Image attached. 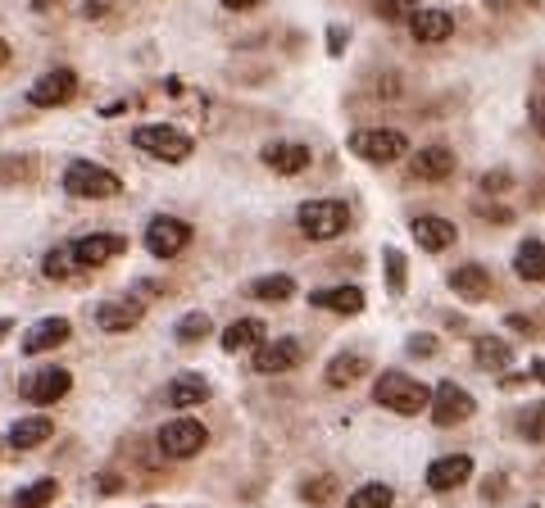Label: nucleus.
<instances>
[{
    "label": "nucleus",
    "mask_w": 545,
    "mask_h": 508,
    "mask_svg": "<svg viewBox=\"0 0 545 508\" xmlns=\"http://www.w3.org/2000/svg\"><path fill=\"white\" fill-rule=\"evenodd\" d=\"M373 400L382 404V409L400 413V418H414V413L432 409V391H427L423 381L409 377V372H382L373 386Z\"/></svg>",
    "instance_id": "nucleus-1"
},
{
    "label": "nucleus",
    "mask_w": 545,
    "mask_h": 508,
    "mask_svg": "<svg viewBox=\"0 0 545 508\" xmlns=\"http://www.w3.org/2000/svg\"><path fill=\"white\" fill-rule=\"evenodd\" d=\"M132 146H137L141 155H150V159L182 164V159L196 150V141H191L182 127H173V123H146V127H137V132H132Z\"/></svg>",
    "instance_id": "nucleus-2"
},
{
    "label": "nucleus",
    "mask_w": 545,
    "mask_h": 508,
    "mask_svg": "<svg viewBox=\"0 0 545 508\" xmlns=\"http://www.w3.org/2000/svg\"><path fill=\"white\" fill-rule=\"evenodd\" d=\"M64 191L78 200H109L119 196L123 182L119 173H109L105 164H91V159H73L69 168H64Z\"/></svg>",
    "instance_id": "nucleus-3"
},
{
    "label": "nucleus",
    "mask_w": 545,
    "mask_h": 508,
    "mask_svg": "<svg viewBox=\"0 0 545 508\" xmlns=\"http://www.w3.org/2000/svg\"><path fill=\"white\" fill-rule=\"evenodd\" d=\"M296 223L309 241H332V236H341L350 227V209L341 200H305Z\"/></svg>",
    "instance_id": "nucleus-4"
},
{
    "label": "nucleus",
    "mask_w": 545,
    "mask_h": 508,
    "mask_svg": "<svg viewBox=\"0 0 545 508\" xmlns=\"http://www.w3.org/2000/svg\"><path fill=\"white\" fill-rule=\"evenodd\" d=\"M350 150L359 159H368V164H396L409 150V137L396 132V127H359L355 137H350Z\"/></svg>",
    "instance_id": "nucleus-5"
},
{
    "label": "nucleus",
    "mask_w": 545,
    "mask_h": 508,
    "mask_svg": "<svg viewBox=\"0 0 545 508\" xmlns=\"http://www.w3.org/2000/svg\"><path fill=\"white\" fill-rule=\"evenodd\" d=\"M205 440H209V431L200 427L196 418H173V422H164L159 427V454L164 459H191V454H200L205 450Z\"/></svg>",
    "instance_id": "nucleus-6"
},
{
    "label": "nucleus",
    "mask_w": 545,
    "mask_h": 508,
    "mask_svg": "<svg viewBox=\"0 0 545 508\" xmlns=\"http://www.w3.org/2000/svg\"><path fill=\"white\" fill-rule=\"evenodd\" d=\"M191 245V223H182V218H150L146 223V250L155 254V259H173V254H182Z\"/></svg>",
    "instance_id": "nucleus-7"
},
{
    "label": "nucleus",
    "mask_w": 545,
    "mask_h": 508,
    "mask_svg": "<svg viewBox=\"0 0 545 508\" xmlns=\"http://www.w3.org/2000/svg\"><path fill=\"white\" fill-rule=\"evenodd\" d=\"M73 96H78V73H73V69H50V73H41V78L28 87V100L37 109L69 105Z\"/></svg>",
    "instance_id": "nucleus-8"
},
{
    "label": "nucleus",
    "mask_w": 545,
    "mask_h": 508,
    "mask_svg": "<svg viewBox=\"0 0 545 508\" xmlns=\"http://www.w3.org/2000/svg\"><path fill=\"white\" fill-rule=\"evenodd\" d=\"M473 395L464 391V386H455V381H441L432 391V422L436 427H455V422H468L473 418Z\"/></svg>",
    "instance_id": "nucleus-9"
},
{
    "label": "nucleus",
    "mask_w": 545,
    "mask_h": 508,
    "mask_svg": "<svg viewBox=\"0 0 545 508\" xmlns=\"http://www.w3.org/2000/svg\"><path fill=\"white\" fill-rule=\"evenodd\" d=\"M69 250H73V259H78V268H100V264H109V259H119V254L128 250V241L114 232H91V236H82V241H73Z\"/></svg>",
    "instance_id": "nucleus-10"
},
{
    "label": "nucleus",
    "mask_w": 545,
    "mask_h": 508,
    "mask_svg": "<svg viewBox=\"0 0 545 508\" xmlns=\"http://www.w3.org/2000/svg\"><path fill=\"white\" fill-rule=\"evenodd\" d=\"M69 391H73V377L64 368H41L23 381V400H32V404H55Z\"/></svg>",
    "instance_id": "nucleus-11"
},
{
    "label": "nucleus",
    "mask_w": 545,
    "mask_h": 508,
    "mask_svg": "<svg viewBox=\"0 0 545 508\" xmlns=\"http://www.w3.org/2000/svg\"><path fill=\"white\" fill-rule=\"evenodd\" d=\"M300 359H305V350H300V341H291V336H282V341H264L255 350V372H264V377H273V372H291V368H300Z\"/></svg>",
    "instance_id": "nucleus-12"
},
{
    "label": "nucleus",
    "mask_w": 545,
    "mask_h": 508,
    "mask_svg": "<svg viewBox=\"0 0 545 508\" xmlns=\"http://www.w3.org/2000/svg\"><path fill=\"white\" fill-rule=\"evenodd\" d=\"M468 477H473V459H468V454H446V459H436L432 468H427V486H432L436 495L459 490Z\"/></svg>",
    "instance_id": "nucleus-13"
},
{
    "label": "nucleus",
    "mask_w": 545,
    "mask_h": 508,
    "mask_svg": "<svg viewBox=\"0 0 545 508\" xmlns=\"http://www.w3.org/2000/svg\"><path fill=\"white\" fill-rule=\"evenodd\" d=\"M409 173H414L418 182H446V177H455V150H450V146L418 150L414 164H409Z\"/></svg>",
    "instance_id": "nucleus-14"
},
{
    "label": "nucleus",
    "mask_w": 545,
    "mask_h": 508,
    "mask_svg": "<svg viewBox=\"0 0 545 508\" xmlns=\"http://www.w3.org/2000/svg\"><path fill=\"white\" fill-rule=\"evenodd\" d=\"M409 232H414V241L423 245L427 254H441V250H450L455 245V223H446V218H436V214H423V218H414L409 223Z\"/></svg>",
    "instance_id": "nucleus-15"
},
{
    "label": "nucleus",
    "mask_w": 545,
    "mask_h": 508,
    "mask_svg": "<svg viewBox=\"0 0 545 508\" xmlns=\"http://www.w3.org/2000/svg\"><path fill=\"white\" fill-rule=\"evenodd\" d=\"M309 146H300V141H273V146H264V164L273 168V173L282 177H296L309 168Z\"/></svg>",
    "instance_id": "nucleus-16"
},
{
    "label": "nucleus",
    "mask_w": 545,
    "mask_h": 508,
    "mask_svg": "<svg viewBox=\"0 0 545 508\" xmlns=\"http://www.w3.org/2000/svg\"><path fill=\"white\" fill-rule=\"evenodd\" d=\"M141 304L137 300H105L96 309V323H100V332H109V336H119V332H132V327L141 323Z\"/></svg>",
    "instance_id": "nucleus-17"
},
{
    "label": "nucleus",
    "mask_w": 545,
    "mask_h": 508,
    "mask_svg": "<svg viewBox=\"0 0 545 508\" xmlns=\"http://www.w3.org/2000/svg\"><path fill=\"white\" fill-rule=\"evenodd\" d=\"M450 291L464 295V300H491V291H496V282H491V273H486L482 264H464L450 273Z\"/></svg>",
    "instance_id": "nucleus-18"
},
{
    "label": "nucleus",
    "mask_w": 545,
    "mask_h": 508,
    "mask_svg": "<svg viewBox=\"0 0 545 508\" xmlns=\"http://www.w3.org/2000/svg\"><path fill=\"white\" fill-rule=\"evenodd\" d=\"M409 32H414V41H423V46H436V41H446L450 32H455V14L450 10H418L414 19H409Z\"/></svg>",
    "instance_id": "nucleus-19"
},
{
    "label": "nucleus",
    "mask_w": 545,
    "mask_h": 508,
    "mask_svg": "<svg viewBox=\"0 0 545 508\" xmlns=\"http://www.w3.org/2000/svg\"><path fill=\"white\" fill-rule=\"evenodd\" d=\"M69 318H41L37 327H32L28 336H23V354H46V350H55V345H64L69 341Z\"/></svg>",
    "instance_id": "nucleus-20"
},
{
    "label": "nucleus",
    "mask_w": 545,
    "mask_h": 508,
    "mask_svg": "<svg viewBox=\"0 0 545 508\" xmlns=\"http://www.w3.org/2000/svg\"><path fill=\"white\" fill-rule=\"evenodd\" d=\"M164 395H169L173 409H196V404L209 400V381L196 377V372H182V377L169 381V391H164Z\"/></svg>",
    "instance_id": "nucleus-21"
},
{
    "label": "nucleus",
    "mask_w": 545,
    "mask_h": 508,
    "mask_svg": "<svg viewBox=\"0 0 545 508\" xmlns=\"http://www.w3.org/2000/svg\"><path fill=\"white\" fill-rule=\"evenodd\" d=\"M268 336V327L259 323V318H237V323L223 332V350L228 354H241V350H259Z\"/></svg>",
    "instance_id": "nucleus-22"
},
{
    "label": "nucleus",
    "mask_w": 545,
    "mask_h": 508,
    "mask_svg": "<svg viewBox=\"0 0 545 508\" xmlns=\"http://www.w3.org/2000/svg\"><path fill=\"white\" fill-rule=\"evenodd\" d=\"M314 309H332V313H359L364 309V291L359 286H327V291L309 295Z\"/></svg>",
    "instance_id": "nucleus-23"
},
{
    "label": "nucleus",
    "mask_w": 545,
    "mask_h": 508,
    "mask_svg": "<svg viewBox=\"0 0 545 508\" xmlns=\"http://www.w3.org/2000/svg\"><path fill=\"white\" fill-rule=\"evenodd\" d=\"M50 436H55V422L41 418V413H37V418H19L10 427V445H14V450H37V445H46Z\"/></svg>",
    "instance_id": "nucleus-24"
},
{
    "label": "nucleus",
    "mask_w": 545,
    "mask_h": 508,
    "mask_svg": "<svg viewBox=\"0 0 545 508\" xmlns=\"http://www.w3.org/2000/svg\"><path fill=\"white\" fill-rule=\"evenodd\" d=\"M473 359H477V368H486V372H505L509 363H514V350H509V341H500V336H477Z\"/></svg>",
    "instance_id": "nucleus-25"
},
{
    "label": "nucleus",
    "mask_w": 545,
    "mask_h": 508,
    "mask_svg": "<svg viewBox=\"0 0 545 508\" xmlns=\"http://www.w3.org/2000/svg\"><path fill=\"white\" fill-rule=\"evenodd\" d=\"M368 372V359L364 354H337V359L327 363V386H332V391H346V386H355L359 377H364Z\"/></svg>",
    "instance_id": "nucleus-26"
},
{
    "label": "nucleus",
    "mask_w": 545,
    "mask_h": 508,
    "mask_svg": "<svg viewBox=\"0 0 545 508\" xmlns=\"http://www.w3.org/2000/svg\"><path fill=\"white\" fill-rule=\"evenodd\" d=\"M514 273L523 282H545V245L541 241H523L514 254Z\"/></svg>",
    "instance_id": "nucleus-27"
},
{
    "label": "nucleus",
    "mask_w": 545,
    "mask_h": 508,
    "mask_svg": "<svg viewBox=\"0 0 545 508\" xmlns=\"http://www.w3.org/2000/svg\"><path fill=\"white\" fill-rule=\"evenodd\" d=\"M250 295H255V300H273V304H282V300H291V295H296V282H291L287 273L255 277V282H250Z\"/></svg>",
    "instance_id": "nucleus-28"
},
{
    "label": "nucleus",
    "mask_w": 545,
    "mask_h": 508,
    "mask_svg": "<svg viewBox=\"0 0 545 508\" xmlns=\"http://www.w3.org/2000/svg\"><path fill=\"white\" fill-rule=\"evenodd\" d=\"M50 499H60V481L41 477V481H32V486H23L19 495H14V508H46Z\"/></svg>",
    "instance_id": "nucleus-29"
},
{
    "label": "nucleus",
    "mask_w": 545,
    "mask_h": 508,
    "mask_svg": "<svg viewBox=\"0 0 545 508\" xmlns=\"http://www.w3.org/2000/svg\"><path fill=\"white\" fill-rule=\"evenodd\" d=\"M41 273H46L50 282H69V277L78 273V259H73L69 245H55V250L41 259Z\"/></svg>",
    "instance_id": "nucleus-30"
},
{
    "label": "nucleus",
    "mask_w": 545,
    "mask_h": 508,
    "mask_svg": "<svg viewBox=\"0 0 545 508\" xmlns=\"http://www.w3.org/2000/svg\"><path fill=\"white\" fill-rule=\"evenodd\" d=\"M391 504H396V490L382 486V481H368V486H359L350 495V508H391Z\"/></svg>",
    "instance_id": "nucleus-31"
},
{
    "label": "nucleus",
    "mask_w": 545,
    "mask_h": 508,
    "mask_svg": "<svg viewBox=\"0 0 545 508\" xmlns=\"http://www.w3.org/2000/svg\"><path fill=\"white\" fill-rule=\"evenodd\" d=\"M518 436L532 440V445H545V400L532 404V409L518 418Z\"/></svg>",
    "instance_id": "nucleus-32"
},
{
    "label": "nucleus",
    "mask_w": 545,
    "mask_h": 508,
    "mask_svg": "<svg viewBox=\"0 0 545 508\" xmlns=\"http://www.w3.org/2000/svg\"><path fill=\"white\" fill-rule=\"evenodd\" d=\"M337 495V477H309V481H300V499L305 504H327V499Z\"/></svg>",
    "instance_id": "nucleus-33"
},
{
    "label": "nucleus",
    "mask_w": 545,
    "mask_h": 508,
    "mask_svg": "<svg viewBox=\"0 0 545 508\" xmlns=\"http://www.w3.org/2000/svg\"><path fill=\"white\" fill-rule=\"evenodd\" d=\"M373 10L382 23H400V19H414L418 14V0H377Z\"/></svg>",
    "instance_id": "nucleus-34"
},
{
    "label": "nucleus",
    "mask_w": 545,
    "mask_h": 508,
    "mask_svg": "<svg viewBox=\"0 0 545 508\" xmlns=\"http://www.w3.org/2000/svg\"><path fill=\"white\" fill-rule=\"evenodd\" d=\"M209 327H214V323H209L205 313H187V318H182V323H178V341H182V345H196V341H205V336H209Z\"/></svg>",
    "instance_id": "nucleus-35"
},
{
    "label": "nucleus",
    "mask_w": 545,
    "mask_h": 508,
    "mask_svg": "<svg viewBox=\"0 0 545 508\" xmlns=\"http://www.w3.org/2000/svg\"><path fill=\"white\" fill-rule=\"evenodd\" d=\"M382 259H387V291H391V295H405V254H400V250H387Z\"/></svg>",
    "instance_id": "nucleus-36"
},
{
    "label": "nucleus",
    "mask_w": 545,
    "mask_h": 508,
    "mask_svg": "<svg viewBox=\"0 0 545 508\" xmlns=\"http://www.w3.org/2000/svg\"><path fill=\"white\" fill-rule=\"evenodd\" d=\"M509 186H514V177H509L505 168H496V173H486V177H482V191H486V196H505Z\"/></svg>",
    "instance_id": "nucleus-37"
},
{
    "label": "nucleus",
    "mask_w": 545,
    "mask_h": 508,
    "mask_svg": "<svg viewBox=\"0 0 545 508\" xmlns=\"http://www.w3.org/2000/svg\"><path fill=\"white\" fill-rule=\"evenodd\" d=\"M505 490H509V481L500 477V472H496V477H486V481H482V499H486V504H496V499L505 495Z\"/></svg>",
    "instance_id": "nucleus-38"
},
{
    "label": "nucleus",
    "mask_w": 545,
    "mask_h": 508,
    "mask_svg": "<svg viewBox=\"0 0 545 508\" xmlns=\"http://www.w3.org/2000/svg\"><path fill=\"white\" fill-rule=\"evenodd\" d=\"M409 354H418V359H432V354H436V336H409Z\"/></svg>",
    "instance_id": "nucleus-39"
},
{
    "label": "nucleus",
    "mask_w": 545,
    "mask_h": 508,
    "mask_svg": "<svg viewBox=\"0 0 545 508\" xmlns=\"http://www.w3.org/2000/svg\"><path fill=\"white\" fill-rule=\"evenodd\" d=\"M477 214H482L486 223H509V218H514L509 209H500V205H477Z\"/></svg>",
    "instance_id": "nucleus-40"
},
{
    "label": "nucleus",
    "mask_w": 545,
    "mask_h": 508,
    "mask_svg": "<svg viewBox=\"0 0 545 508\" xmlns=\"http://www.w3.org/2000/svg\"><path fill=\"white\" fill-rule=\"evenodd\" d=\"M327 50H332V55H341V50H346V32H341V28H327Z\"/></svg>",
    "instance_id": "nucleus-41"
},
{
    "label": "nucleus",
    "mask_w": 545,
    "mask_h": 508,
    "mask_svg": "<svg viewBox=\"0 0 545 508\" xmlns=\"http://www.w3.org/2000/svg\"><path fill=\"white\" fill-rule=\"evenodd\" d=\"M532 123L541 127V137H545V96H532Z\"/></svg>",
    "instance_id": "nucleus-42"
},
{
    "label": "nucleus",
    "mask_w": 545,
    "mask_h": 508,
    "mask_svg": "<svg viewBox=\"0 0 545 508\" xmlns=\"http://www.w3.org/2000/svg\"><path fill=\"white\" fill-rule=\"evenodd\" d=\"M109 5H114V0H87V10H82V14H87V19H100Z\"/></svg>",
    "instance_id": "nucleus-43"
},
{
    "label": "nucleus",
    "mask_w": 545,
    "mask_h": 508,
    "mask_svg": "<svg viewBox=\"0 0 545 508\" xmlns=\"http://www.w3.org/2000/svg\"><path fill=\"white\" fill-rule=\"evenodd\" d=\"M96 486H100V490H105V495H114V490H123V481H119V477H114V472H105V477H100V481H96Z\"/></svg>",
    "instance_id": "nucleus-44"
},
{
    "label": "nucleus",
    "mask_w": 545,
    "mask_h": 508,
    "mask_svg": "<svg viewBox=\"0 0 545 508\" xmlns=\"http://www.w3.org/2000/svg\"><path fill=\"white\" fill-rule=\"evenodd\" d=\"M223 10H255V5H264V0H218Z\"/></svg>",
    "instance_id": "nucleus-45"
},
{
    "label": "nucleus",
    "mask_w": 545,
    "mask_h": 508,
    "mask_svg": "<svg viewBox=\"0 0 545 508\" xmlns=\"http://www.w3.org/2000/svg\"><path fill=\"white\" fill-rule=\"evenodd\" d=\"M509 327H514V332H527V336H532V318H523V313H509Z\"/></svg>",
    "instance_id": "nucleus-46"
},
{
    "label": "nucleus",
    "mask_w": 545,
    "mask_h": 508,
    "mask_svg": "<svg viewBox=\"0 0 545 508\" xmlns=\"http://www.w3.org/2000/svg\"><path fill=\"white\" fill-rule=\"evenodd\" d=\"M128 105H132V100H114V105H105V118H119Z\"/></svg>",
    "instance_id": "nucleus-47"
},
{
    "label": "nucleus",
    "mask_w": 545,
    "mask_h": 508,
    "mask_svg": "<svg viewBox=\"0 0 545 508\" xmlns=\"http://www.w3.org/2000/svg\"><path fill=\"white\" fill-rule=\"evenodd\" d=\"M5 64H10V41L0 37V69H5Z\"/></svg>",
    "instance_id": "nucleus-48"
},
{
    "label": "nucleus",
    "mask_w": 545,
    "mask_h": 508,
    "mask_svg": "<svg viewBox=\"0 0 545 508\" xmlns=\"http://www.w3.org/2000/svg\"><path fill=\"white\" fill-rule=\"evenodd\" d=\"M532 377H536V381H545V363H532Z\"/></svg>",
    "instance_id": "nucleus-49"
}]
</instances>
